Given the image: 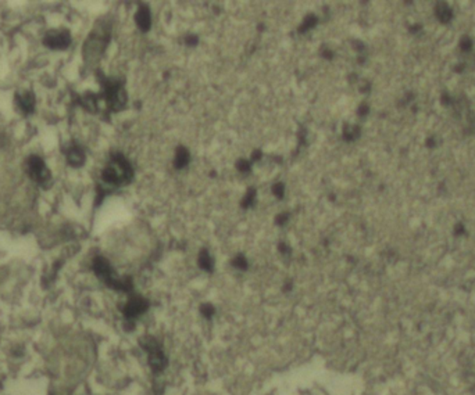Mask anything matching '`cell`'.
<instances>
[{
  "label": "cell",
  "instance_id": "277c9868",
  "mask_svg": "<svg viewBox=\"0 0 475 395\" xmlns=\"http://www.w3.org/2000/svg\"><path fill=\"white\" fill-rule=\"evenodd\" d=\"M15 106L18 107L19 112L24 115H29L35 110V94L31 90H19L15 93Z\"/></svg>",
  "mask_w": 475,
  "mask_h": 395
},
{
  "label": "cell",
  "instance_id": "7a4b0ae2",
  "mask_svg": "<svg viewBox=\"0 0 475 395\" xmlns=\"http://www.w3.org/2000/svg\"><path fill=\"white\" fill-rule=\"evenodd\" d=\"M25 171H26L28 176L32 180H35L39 186H42L43 189L50 187L51 174H50V169L46 167L43 158H40L36 154L29 156L25 161Z\"/></svg>",
  "mask_w": 475,
  "mask_h": 395
},
{
  "label": "cell",
  "instance_id": "5b68a950",
  "mask_svg": "<svg viewBox=\"0 0 475 395\" xmlns=\"http://www.w3.org/2000/svg\"><path fill=\"white\" fill-rule=\"evenodd\" d=\"M65 157H67V162L74 167V168H79L81 165H83L85 161V153L81 150V147H78L77 144L68 147L65 151Z\"/></svg>",
  "mask_w": 475,
  "mask_h": 395
},
{
  "label": "cell",
  "instance_id": "3957f363",
  "mask_svg": "<svg viewBox=\"0 0 475 395\" xmlns=\"http://www.w3.org/2000/svg\"><path fill=\"white\" fill-rule=\"evenodd\" d=\"M43 44L51 50H64L71 44V33L67 29L50 31L45 35Z\"/></svg>",
  "mask_w": 475,
  "mask_h": 395
},
{
  "label": "cell",
  "instance_id": "6da1fadb",
  "mask_svg": "<svg viewBox=\"0 0 475 395\" xmlns=\"http://www.w3.org/2000/svg\"><path fill=\"white\" fill-rule=\"evenodd\" d=\"M89 362L86 343L77 339H58L49 355V369L56 395H65L83 375Z\"/></svg>",
  "mask_w": 475,
  "mask_h": 395
}]
</instances>
